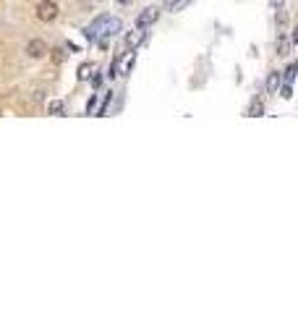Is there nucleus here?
<instances>
[{
    "label": "nucleus",
    "instance_id": "dca6fc26",
    "mask_svg": "<svg viewBox=\"0 0 298 314\" xmlns=\"http://www.w3.org/2000/svg\"><path fill=\"white\" fill-rule=\"evenodd\" d=\"M105 76H107V78H115V76H120V73H118V60H115V63H110Z\"/></svg>",
    "mask_w": 298,
    "mask_h": 314
},
{
    "label": "nucleus",
    "instance_id": "f03ea898",
    "mask_svg": "<svg viewBox=\"0 0 298 314\" xmlns=\"http://www.w3.org/2000/svg\"><path fill=\"white\" fill-rule=\"evenodd\" d=\"M58 16H60V6L53 3V0H42V3H37V19L45 21V24H53L58 21Z\"/></svg>",
    "mask_w": 298,
    "mask_h": 314
},
{
    "label": "nucleus",
    "instance_id": "f3484780",
    "mask_svg": "<svg viewBox=\"0 0 298 314\" xmlns=\"http://www.w3.org/2000/svg\"><path fill=\"white\" fill-rule=\"evenodd\" d=\"M3 60H6V45H0V66H3Z\"/></svg>",
    "mask_w": 298,
    "mask_h": 314
},
{
    "label": "nucleus",
    "instance_id": "20e7f679",
    "mask_svg": "<svg viewBox=\"0 0 298 314\" xmlns=\"http://www.w3.org/2000/svg\"><path fill=\"white\" fill-rule=\"evenodd\" d=\"M157 19H160V8L149 6V8H144V11L136 16V26H139V29H149Z\"/></svg>",
    "mask_w": 298,
    "mask_h": 314
},
{
    "label": "nucleus",
    "instance_id": "0eeeda50",
    "mask_svg": "<svg viewBox=\"0 0 298 314\" xmlns=\"http://www.w3.org/2000/svg\"><path fill=\"white\" fill-rule=\"evenodd\" d=\"M191 0H165L162 3V11H167V13H178V11H183Z\"/></svg>",
    "mask_w": 298,
    "mask_h": 314
},
{
    "label": "nucleus",
    "instance_id": "423d86ee",
    "mask_svg": "<svg viewBox=\"0 0 298 314\" xmlns=\"http://www.w3.org/2000/svg\"><path fill=\"white\" fill-rule=\"evenodd\" d=\"M47 115H55V118L66 115V102L63 100H50L47 102Z\"/></svg>",
    "mask_w": 298,
    "mask_h": 314
},
{
    "label": "nucleus",
    "instance_id": "7ed1b4c3",
    "mask_svg": "<svg viewBox=\"0 0 298 314\" xmlns=\"http://www.w3.org/2000/svg\"><path fill=\"white\" fill-rule=\"evenodd\" d=\"M26 58H31V60H42V58H47V42L45 40H29L26 42Z\"/></svg>",
    "mask_w": 298,
    "mask_h": 314
},
{
    "label": "nucleus",
    "instance_id": "9b49d317",
    "mask_svg": "<svg viewBox=\"0 0 298 314\" xmlns=\"http://www.w3.org/2000/svg\"><path fill=\"white\" fill-rule=\"evenodd\" d=\"M97 100H100V94H89L87 107H84V113H87V115H94V110H97Z\"/></svg>",
    "mask_w": 298,
    "mask_h": 314
},
{
    "label": "nucleus",
    "instance_id": "1a4fd4ad",
    "mask_svg": "<svg viewBox=\"0 0 298 314\" xmlns=\"http://www.w3.org/2000/svg\"><path fill=\"white\" fill-rule=\"evenodd\" d=\"M47 55L53 58V63H58V66H60V63L66 60V47H53V50L47 53Z\"/></svg>",
    "mask_w": 298,
    "mask_h": 314
},
{
    "label": "nucleus",
    "instance_id": "ddd939ff",
    "mask_svg": "<svg viewBox=\"0 0 298 314\" xmlns=\"http://www.w3.org/2000/svg\"><path fill=\"white\" fill-rule=\"evenodd\" d=\"M295 63H288V68H285V73H282V82L285 84H293V78H295Z\"/></svg>",
    "mask_w": 298,
    "mask_h": 314
},
{
    "label": "nucleus",
    "instance_id": "9d476101",
    "mask_svg": "<svg viewBox=\"0 0 298 314\" xmlns=\"http://www.w3.org/2000/svg\"><path fill=\"white\" fill-rule=\"evenodd\" d=\"M92 71H94L92 63H81V66H78V82H87V78L92 76Z\"/></svg>",
    "mask_w": 298,
    "mask_h": 314
},
{
    "label": "nucleus",
    "instance_id": "2eb2a0df",
    "mask_svg": "<svg viewBox=\"0 0 298 314\" xmlns=\"http://www.w3.org/2000/svg\"><path fill=\"white\" fill-rule=\"evenodd\" d=\"M89 78H92V87H94V89H100V87H102V82H105V73H94V71H92V76H89Z\"/></svg>",
    "mask_w": 298,
    "mask_h": 314
},
{
    "label": "nucleus",
    "instance_id": "6e6552de",
    "mask_svg": "<svg viewBox=\"0 0 298 314\" xmlns=\"http://www.w3.org/2000/svg\"><path fill=\"white\" fill-rule=\"evenodd\" d=\"M288 50H290V42L285 37V31H280L277 34V55H288Z\"/></svg>",
    "mask_w": 298,
    "mask_h": 314
},
{
    "label": "nucleus",
    "instance_id": "4468645a",
    "mask_svg": "<svg viewBox=\"0 0 298 314\" xmlns=\"http://www.w3.org/2000/svg\"><path fill=\"white\" fill-rule=\"evenodd\" d=\"M277 92H280V97H282V100H290V97H293V84H285V82H282Z\"/></svg>",
    "mask_w": 298,
    "mask_h": 314
},
{
    "label": "nucleus",
    "instance_id": "a211bd4d",
    "mask_svg": "<svg viewBox=\"0 0 298 314\" xmlns=\"http://www.w3.org/2000/svg\"><path fill=\"white\" fill-rule=\"evenodd\" d=\"M118 6H129V3H134V0H115Z\"/></svg>",
    "mask_w": 298,
    "mask_h": 314
},
{
    "label": "nucleus",
    "instance_id": "f8f14e48",
    "mask_svg": "<svg viewBox=\"0 0 298 314\" xmlns=\"http://www.w3.org/2000/svg\"><path fill=\"white\" fill-rule=\"evenodd\" d=\"M246 115H251V118L264 115V105H262L259 100H254V102H251V107H248V113H246Z\"/></svg>",
    "mask_w": 298,
    "mask_h": 314
},
{
    "label": "nucleus",
    "instance_id": "f257e3e1",
    "mask_svg": "<svg viewBox=\"0 0 298 314\" xmlns=\"http://www.w3.org/2000/svg\"><path fill=\"white\" fill-rule=\"evenodd\" d=\"M120 29H123V24H120V19L118 16H107V13H102V16H97L89 26H84V31L81 34L87 37V42L92 45V42H97L102 50L110 45V40H113L115 34H120Z\"/></svg>",
    "mask_w": 298,
    "mask_h": 314
},
{
    "label": "nucleus",
    "instance_id": "39448f33",
    "mask_svg": "<svg viewBox=\"0 0 298 314\" xmlns=\"http://www.w3.org/2000/svg\"><path fill=\"white\" fill-rule=\"evenodd\" d=\"M282 84V73L280 71H270V76H267V94H277Z\"/></svg>",
    "mask_w": 298,
    "mask_h": 314
}]
</instances>
